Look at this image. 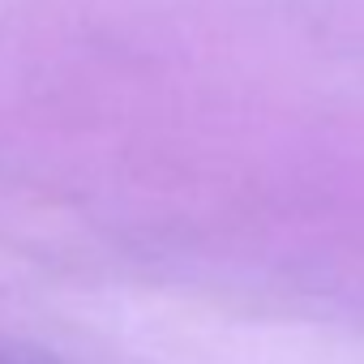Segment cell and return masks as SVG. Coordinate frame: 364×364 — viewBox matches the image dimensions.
Returning <instances> with one entry per match:
<instances>
[{
    "label": "cell",
    "instance_id": "cell-1",
    "mask_svg": "<svg viewBox=\"0 0 364 364\" xmlns=\"http://www.w3.org/2000/svg\"><path fill=\"white\" fill-rule=\"evenodd\" d=\"M0 364H9V360H0Z\"/></svg>",
    "mask_w": 364,
    "mask_h": 364
}]
</instances>
